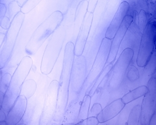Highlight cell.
I'll list each match as a JSON object with an SVG mask.
<instances>
[{"mask_svg":"<svg viewBox=\"0 0 156 125\" xmlns=\"http://www.w3.org/2000/svg\"><path fill=\"white\" fill-rule=\"evenodd\" d=\"M33 64V61L30 56H24L14 71L9 88L5 93L2 106L0 107L3 108L7 115L20 95L22 85L26 81Z\"/></svg>","mask_w":156,"mask_h":125,"instance_id":"obj_1","label":"cell"},{"mask_svg":"<svg viewBox=\"0 0 156 125\" xmlns=\"http://www.w3.org/2000/svg\"><path fill=\"white\" fill-rule=\"evenodd\" d=\"M63 20V14L59 11L51 13L34 31L26 46V52L33 55L39 49L47 38L53 35Z\"/></svg>","mask_w":156,"mask_h":125,"instance_id":"obj_2","label":"cell"},{"mask_svg":"<svg viewBox=\"0 0 156 125\" xmlns=\"http://www.w3.org/2000/svg\"><path fill=\"white\" fill-rule=\"evenodd\" d=\"M74 56V44L72 42H69L65 47L62 69L60 81L58 82L59 88H58V103L59 102L60 103L59 107L61 110L65 112L68 107V93H69L70 82Z\"/></svg>","mask_w":156,"mask_h":125,"instance_id":"obj_3","label":"cell"},{"mask_svg":"<svg viewBox=\"0 0 156 125\" xmlns=\"http://www.w3.org/2000/svg\"><path fill=\"white\" fill-rule=\"evenodd\" d=\"M66 36V31L62 29L53 33L49 40L41 62V71L43 74L49 75L54 68L61 51Z\"/></svg>","mask_w":156,"mask_h":125,"instance_id":"obj_4","label":"cell"},{"mask_svg":"<svg viewBox=\"0 0 156 125\" xmlns=\"http://www.w3.org/2000/svg\"><path fill=\"white\" fill-rule=\"evenodd\" d=\"M155 18H151L146 25L141 37L139 49L136 56V64L144 68L155 50L156 24Z\"/></svg>","mask_w":156,"mask_h":125,"instance_id":"obj_5","label":"cell"},{"mask_svg":"<svg viewBox=\"0 0 156 125\" xmlns=\"http://www.w3.org/2000/svg\"><path fill=\"white\" fill-rule=\"evenodd\" d=\"M24 18H25V14L22 11H19L14 16L11 22L9 28L8 29L6 34L5 35L3 44L1 47V51H0L1 69L3 68V67L8 62L10 56L12 53Z\"/></svg>","mask_w":156,"mask_h":125,"instance_id":"obj_6","label":"cell"},{"mask_svg":"<svg viewBox=\"0 0 156 125\" xmlns=\"http://www.w3.org/2000/svg\"><path fill=\"white\" fill-rule=\"evenodd\" d=\"M111 40L104 38L101 41L99 50L96 56L94 62L89 74L87 76L84 86H86V94L89 92L92 86H93L97 79L103 71L105 66L107 64V60L108 59L109 51L111 46Z\"/></svg>","mask_w":156,"mask_h":125,"instance_id":"obj_7","label":"cell"},{"mask_svg":"<svg viewBox=\"0 0 156 125\" xmlns=\"http://www.w3.org/2000/svg\"><path fill=\"white\" fill-rule=\"evenodd\" d=\"M134 57V51L132 49H125L119 56L115 64L112 69L110 79L108 81L109 91L118 90L122 84L126 73Z\"/></svg>","mask_w":156,"mask_h":125,"instance_id":"obj_8","label":"cell"},{"mask_svg":"<svg viewBox=\"0 0 156 125\" xmlns=\"http://www.w3.org/2000/svg\"><path fill=\"white\" fill-rule=\"evenodd\" d=\"M148 92L143 96L141 104L139 124L149 125V123L156 110V80L155 73L149 79L147 84Z\"/></svg>","mask_w":156,"mask_h":125,"instance_id":"obj_9","label":"cell"},{"mask_svg":"<svg viewBox=\"0 0 156 125\" xmlns=\"http://www.w3.org/2000/svg\"><path fill=\"white\" fill-rule=\"evenodd\" d=\"M58 88H59V83L57 80H53L51 81L46 92L40 119V124H48L51 121L57 108Z\"/></svg>","mask_w":156,"mask_h":125,"instance_id":"obj_10","label":"cell"},{"mask_svg":"<svg viewBox=\"0 0 156 125\" xmlns=\"http://www.w3.org/2000/svg\"><path fill=\"white\" fill-rule=\"evenodd\" d=\"M87 61L84 56H76L72 66L70 86L72 91L79 95L84 86L86 79Z\"/></svg>","mask_w":156,"mask_h":125,"instance_id":"obj_11","label":"cell"},{"mask_svg":"<svg viewBox=\"0 0 156 125\" xmlns=\"http://www.w3.org/2000/svg\"><path fill=\"white\" fill-rule=\"evenodd\" d=\"M142 35L143 33L140 32L137 24L132 22L121 42L116 58H119L122 52L127 48L132 49L134 51V55L135 52L138 53Z\"/></svg>","mask_w":156,"mask_h":125,"instance_id":"obj_12","label":"cell"},{"mask_svg":"<svg viewBox=\"0 0 156 125\" xmlns=\"http://www.w3.org/2000/svg\"><path fill=\"white\" fill-rule=\"evenodd\" d=\"M132 16H131L129 15H126L125 16L122 23L119 29V30L117 31L113 39L112 40L109 54L108 56V59H107V64L113 63L116 60L121 42L122 41L126 32L128 31V28L130 26L131 23H132Z\"/></svg>","mask_w":156,"mask_h":125,"instance_id":"obj_13","label":"cell"},{"mask_svg":"<svg viewBox=\"0 0 156 125\" xmlns=\"http://www.w3.org/2000/svg\"><path fill=\"white\" fill-rule=\"evenodd\" d=\"M93 12L94 11H87L84 16L80 32L78 34L76 44L74 45V55L76 56H81L83 52L93 20Z\"/></svg>","mask_w":156,"mask_h":125,"instance_id":"obj_14","label":"cell"},{"mask_svg":"<svg viewBox=\"0 0 156 125\" xmlns=\"http://www.w3.org/2000/svg\"><path fill=\"white\" fill-rule=\"evenodd\" d=\"M27 104V99L26 96L20 95L7 115L6 122L7 125H16L20 123L26 112Z\"/></svg>","mask_w":156,"mask_h":125,"instance_id":"obj_15","label":"cell"},{"mask_svg":"<svg viewBox=\"0 0 156 125\" xmlns=\"http://www.w3.org/2000/svg\"><path fill=\"white\" fill-rule=\"evenodd\" d=\"M129 10V3L128 2H122L117 10L115 16L112 20L110 25L107 28L105 38L109 40H113L117 31L119 30L125 16L128 14Z\"/></svg>","mask_w":156,"mask_h":125,"instance_id":"obj_16","label":"cell"},{"mask_svg":"<svg viewBox=\"0 0 156 125\" xmlns=\"http://www.w3.org/2000/svg\"><path fill=\"white\" fill-rule=\"evenodd\" d=\"M125 104L121 99H118L102 109L101 112L97 116L99 123H104L110 121L111 119L119 115L125 106Z\"/></svg>","mask_w":156,"mask_h":125,"instance_id":"obj_17","label":"cell"},{"mask_svg":"<svg viewBox=\"0 0 156 125\" xmlns=\"http://www.w3.org/2000/svg\"><path fill=\"white\" fill-rule=\"evenodd\" d=\"M81 103L79 100L76 99L72 100L68 107L65 110V113L63 117L62 124H77V121L79 115Z\"/></svg>","mask_w":156,"mask_h":125,"instance_id":"obj_18","label":"cell"},{"mask_svg":"<svg viewBox=\"0 0 156 125\" xmlns=\"http://www.w3.org/2000/svg\"><path fill=\"white\" fill-rule=\"evenodd\" d=\"M148 89L146 86H140L139 87L134 89L133 90L129 91L128 93L124 95L121 98L122 101L125 104H127L130 103H132L133 100H136L137 99L142 97L148 92Z\"/></svg>","mask_w":156,"mask_h":125,"instance_id":"obj_19","label":"cell"},{"mask_svg":"<svg viewBox=\"0 0 156 125\" xmlns=\"http://www.w3.org/2000/svg\"><path fill=\"white\" fill-rule=\"evenodd\" d=\"M91 103V97L88 94H85L83 97V100H82V103L80 105L79 115L77 121V124L83 120L89 117V112L90 108V104Z\"/></svg>","mask_w":156,"mask_h":125,"instance_id":"obj_20","label":"cell"},{"mask_svg":"<svg viewBox=\"0 0 156 125\" xmlns=\"http://www.w3.org/2000/svg\"><path fill=\"white\" fill-rule=\"evenodd\" d=\"M37 90V84L35 81L32 79H29L24 82L21 89L20 95H25L28 99L31 97L35 93Z\"/></svg>","mask_w":156,"mask_h":125,"instance_id":"obj_21","label":"cell"},{"mask_svg":"<svg viewBox=\"0 0 156 125\" xmlns=\"http://www.w3.org/2000/svg\"><path fill=\"white\" fill-rule=\"evenodd\" d=\"M140 111L141 104H136L132 108L129 112L127 125H139Z\"/></svg>","mask_w":156,"mask_h":125,"instance_id":"obj_22","label":"cell"},{"mask_svg":"<svg viewBox=\"0 0 156 125\" xmlns=\"http://www.w3.org/2000/svg\"><path fill=\"white\" fill-rule=\"evenodd\" d=\"M113 63L107 64L105 68H104L103 71H102L100 75L98 76V78L97 80H96V82L94 83V84H93V86H92V88H90L89 92L88 93V95H89L90 97H92V96H93L94 95V93H96V91L98 87V86L100 84L101 80H103V79L104 78V76L107 73H109V72L111 71V69H113Z\"/></svg>","mask_w":156,"mask_h":125,"instance_id":"obj_23","label":"cell"},{"mask_svg":"<svg viewBox=\"0 0 156 125\" xmlns=\"http://www.w3.org/2000/svg\"><path fill=\"white\" fill-rule=\"evenodd\" d=\"M137 25L139 28V29L141 32H143L144 29L147 25L148 21L150 20V17L148 16V14L144 11L140 10L138 14V19H137Z\"/></svg>","mask_w":156,"mask_h":125,"instance_id":"obj_24","label":"cell"},{"mask_svg":"<svg viewBox=\"0 0 156 125\" xmlns=\"http://www.w3.org/2000/svg\"><path fill=\"white\" fill-rule=\"evenodd\" d=\"M126 74L127 79L131 83H133L140 78V74L138 69L133 64L129 66Z\"/></svg>","mask_w":156,"mask_h":125,"instance_id":"obj_25","label":"cell"},{"mask_svg":"<svg viewBox=\"0 0 156 125\" xmlns=\"http://www.w3.org/2000/svg\"><path fill=\"white\" fill-rule=\"evenodd\" d=\"M11 79L12 76L9 73L5 74L2 77H0V91L5 93L11 83Z\"/></svg>","mask_w":156,"mask_h":125,"instance_id":"obj_26","label":"cell"},{"mask_svg":"<svg viewBox=\"0 0 156 125\" xmlns=\"http://www.w3.org/2000/svg\"><path fill=\"white\" fill-rule=\"evenodd\" d=\"M99 124V121L98 120L97 117L91 116L87 118L86 119L81 121L77 123V124L81 125H98Z\"/></svg>","mask_w":156,"mask_h":125,"instance_id":"obj_27","label":"cell"},{"mask_svg":"<svg viewBox=\"0 0 156 125\" xmlns=\"http://www.w3.org/2000/svg\"><path fill=\"white\" fill-rule=\"evenodd\" d=\"M102 107L100 103H95L92 106V107L89 112V117L96 116L97 117L98 114L101 112Z\"/></svg>","mask_w":156,"mask_h":125,"instance_id":"obj_28","label":"cell"},{"mask_svg":"<svg viewBox=\"0 0 156 125\" xmlns=\"http://www.w3.org/2000/svg\"><path fill=\"white\" fill-rule=\"evenodd\" d=\"M7 113L5 112L2 108H0V122L6 121Z\"/></svg>","mask_w":156,"mask_h":125,"instance_id":"obj_29","label":"cell"},{"mask_svg":"<svg viewBox=\"0 0 156 125\" xmlns=\"http://www.w3.org/2000/svg\"><path fill=\"white\" fill-rule=\"evenodd\" d=\"M0 10H1V11H0V14H1V20H2L4 15L5 14L6 11H7L5 6H4V5L3 3H1V8H0Z\"/></svg>","mask_w":156,"mask_h":125,"instance_id":"obj_30","label":"cell"},{"mask_svg":"<svg viewBox=\"0 0 156 125\" xmlns=\"http://www.w3.org/2000/svg\"><path fill=\"white\" fill-rule=\"evenodd\" d=\"M155 124H156V121H155V113L150 119L149 125H155Z\"/></svg>","mask_w":156,"mask_h":125,"instance_id":"obj_31","label":"cell"},{"mask_svg":"<svg viewBox=\"0 0 156 125\" xmlns=\"http://www.w3.org/2000/svg\"><path fill=\"white\" fill-rule=\"evenodd\" d=\"M4 97H5V93L2 92V91H0V107L2 106Z\"/></svg>","mask_w":156,"mask_h":125,"instance_id":"obj_32","label":"cell"}]
</instances>
